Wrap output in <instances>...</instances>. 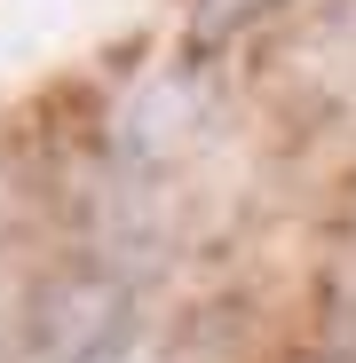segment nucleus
Returning <instances> with one entry per match:
<instances>
[]
</instances>
